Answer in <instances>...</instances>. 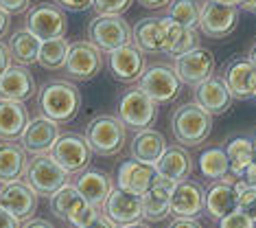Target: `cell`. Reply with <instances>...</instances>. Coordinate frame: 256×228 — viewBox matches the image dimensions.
I'll return each mask as SVG.
<instances>
[{"instance_id": "25", "label": "cell", "mask_w": 256, "mask_h": 228, "mask_svg": "<svg viewBox=\"0 0 256 228\" xmlns=\"http://www.w3.org/2000/svg\"><path fill=\"white\" fill-rule=\"evenodd\" d=\"M156 171L162 180H168V182H182V180L190 178L193 173V156L188 154V149L182 147V145H171L164 149V154L156 165Z\"/></svg>"}, {"instance_id": "3", "label": "cell", "mask_w": 256, "mask_h": 228, "mask_svg": "<svg viewBox=\"0 0 256 228\" xmlns=\"http://www.w3.org/2000/svg\"><path fill=\"white\" fill-rule=\"evenodd\" d=\"M22 180H24L38 195L50 197L53 193L60 191L62 186L68 184L70 173H68L64 167L57 165L53 158H50V154H44V156L28 158Z\"/></svg>"}, {"instance_id": "33", "label": "cell", "mask_w": 256, "mask_h": 228, "mask_svg": "<svg viewBox=\"0 0 256 228\" xmlns=\"http://www.w3.org/2000/svg\"><path fill=\"white\" fill-rule=\"evenodd\" d=\"M197 167H200L202 175L210 182H219V180H226L230 173V162L228 156H226V149L221 147H210L200 154V160H197Z\"/></svg>"}, {"instance_id": "35", "label": "cell", "mask_w": 256, "mask_h": 228, "mask_svg": "<svg viewBox=\"0 0 256 228\" xmlns=\"http://www.w3.org/2000/svg\"><path fill=\"white\" fill-rule=\"evenodd\" d=\"M200 0H171L166 5V16L186 29H197L200 27Z\"/></svg>"}, {"instance_id": "42", "label": "cell", "mask_w": 256, "mask_h": 228, "mask_svg": "<svg viewBox=\"0 0 256 228\" xmlns=\"http://www.w3.org/2000/svg\"><path fill=\"white\" fill-rule=\"evenodd\" d=\"M166 228H204L195 217H176Z\"/></svg>"}, {"instance_id": "39", "label": "cell", "mask_w": 256, "mask_h": 228, "mask_svg": "<svg viewBox=\"0 0 256 228\" xmlns=\"http://www.w3.org/2000/svg\"><path fill=\"white\" fill-rule=\"evenodd\" d=\"M254 226H256L254 221L248 215H243L238 208L219 219V228H254Z\"/></svg>"}, {"instance_id": "1", "label": "cell", "mask_w": 256, "mask_h": 228, "mask_svg": "<svg viewBox=\"0 0 256 228\" xmlns=\"http://www.w3.org/2000/svg\"><path fill=\"white\" fill-rule=\"evenodd\" d=\"M81 110V92L68 79H53L38 90V112L57 125L70 123Z\"/></svg>"}, {"instance_id": "14", "label": "cell", "mask_w": 256, "mask_h": 228, "mask_svg": "<svg viewBox=\"0 0 256 228\" xmlns=\"http://www.w3.org/2000/svg\"><path fill=\"white\" fill-rule=\"evenodd\" d=\"M60 136H62L60 125L40 114L26 123L24 132L20 134V145L24 147L26 154L44 156V154H50V149H53V145L57 143Z\"/></svg>"}, {"instance_id": "9", "label": "cell", "mask_w": 256, "mask_h": 228, "mask_svg": "<svg viewBox=\"0 0 256 228\" xmlns=\"http://www.w3.org/2000/svg\"><path fill=\"white\" fill-rule=\"evenodd\" d=\"M180 86H182V81L171 64H154L138 79V88L154 103H168L171 99H176Z\"/></svg>"}, {"instance_id": "49", "label": "cell", "mask_w": 256, "mask_h": 228, "mask_svg": "<svg viewBox=\"0 0 256 228\" xmlns=\"http://www.w3.org/2000/svg\"><path fill=\"white\" fill-rule=\"evenodd\" d=\"M136 3L144 9H164L171 0H136Z\"/></svg>"}, {"instance_id": "24", "label": "cell", "mask_w": 256, "mask_h": 228, "mask_svg": "<svg viewBox=\"0 0 256 228\" xmlns=\"http://www.w3.org/2000/svg\"><path fill=\"white\" fill-rule=\"evenodd\" d=\"M36 95V79L31 70L20 64H11L0 77V99L24 103Z\"/></svg>"}, {"instance_id": "21", "label": "cell", "mask_w": 256, "mask_h": 228, "mask_svg": "<svg viewBox=\"0 0 256 228\" xmlns=\"http://www.w3.org/2000/svg\"><path fill=\"white\" fill-rule=\"evenodd\" d=\"M160 38H162V53H166L173 60L200 46L197 29H186L178 25L176 20H171L168 16L160 18Z\"/></svg>"}, {"instance_id": "46", "label": "cell", "mask_w": 256, "mask_h": 228, "mask_svg": "<svg viewBox=\"0 0 256 228\" xmlns=\"http://www.w3.org/2000/svg\"><path fill=\"white\" fill-rule=\"evenodd\" d=\"M20 228H55L53 224H50L48 219H40V217H36V219H24V224H22Z\"/></svg>"}, {"instance_id": "50", "label": "cell", "mask_w": 256, "mask_h": 228, "mask_svg": "<svg viewBox=\"0 0 256 228\" xmlns=\"http://www.w3.org/2000/svg\"><path fill=\"white\" fill-rule=\"evenodd\" d=\"M238 7L246 9V11H252V14H256V0H238Z\"/></svg>"}, {"instance_id": "36", "label": "cell", "mask_w": 256, "mask_h": 228, "mask_svg": "<svg viewBox=\"0 0 256 228\" xmlns=\"http://www.w3.org/2000/svg\"><path fill=\"white\" fill-rule=\"evenodd\" d=\"M66 53H68V42L64 38L42 42L38 53V64L46 70H60L66 64Z\"/></svg>"}, {"instance_id": "37", "label": "cell", "mask_w": 256, "mask_h": 228, "mask_svg": "<svg viewBox=\"0 0 256 228\" xmlns=\"http://www.w3.org/2000/svg\"><path fill=\"white\" fill-rule=\"evenodd\" d=\"M134 0H92V7L98 16H123Z\"/></svg>"}, {"instance_id": "48", "label": "cell", "mask_w": 256, "mask_h": 228, "mask_svg": "<svg viewBox=\"0 0 256 228\" xmlns=\"http://www.w3.org/2000/svg\"><path fill=\"white\" fill-rule=\"evenodd\" d=\"M243 180H246L248 186H254V189H256V158L252 160V165L246 169V173H243Z\"/></svg>"}, {"instance_id": "45", "label": "cell", "mask_w": 256, "mask_h": 228, "mask_svg": "<svg viewBox=\"0 0 256 228\" xmlns=\"http://www.w3.org/2000/svg\"><path fill=\"white\" fill-rule=\"evenodd\" d=\"M84 228H116V226H114L112 221H110V219H108V217H106V215H103V213H98L96 217L92 219L88 226H84Z\"/></svg>"}, {"instance_id": "38", "label": "cell", "mask_w": 256, "mask_h": 228, "mask_svg": "<svg viewBox=\"0 0 256 228\" xmlns=\"http://www.w3.org/2000/svg\"><path fill=\"white\" fill-rule=\"evenodd\" d=\"M236 208L241 210L243 215H248V217L256 224V189L254 186H246V189L238 191Z\"/></svg>"}, {"instance_id": "18", "label": "cell", "mask_w": 256, "mask_h": 228, "mask_svg": "<svg viewBox=\"0 0 256 228\" xmlns=\"http://www.w3.org/2000/svg\"><path fill=\"white\" fill-rule=\"evenodd\" d=\"M108 68L116 81H120V84H134L147 70L144 53H140L134 44H125L120 49L108 53Z\"/></svg>"}, {"instance_id": "27", "label": "cell", "mask_w": 256, "mask_h": 228, "mask_svg": "<svg viewBox=\"0 0 256 228\" xmlns=\"http://www.w3.org/2000/svg\"><path fill=\"white\" fill-rule=\"evenodd\" d=\"M164 149H166V140L158 130H154V127L136 132V136L132 138V145H130L134 160L144 162V165H154V167L158 165Z\"/></svg>"}, {"instance_id": "2", "label": "cell", "mask_w": 256, "mask_h": 228, "mask_svg": "<svg viewBox=\"0 0 256 228\" xmlns=\"http://www.w3.org/2000/svg\"><path fill=\"white\" fill-rule=\"evenodd\" d=\"M171 132L182 147H200L212 132V114H208L195 101L182 103L171 114Z\"/></svg>"}, {"instance_id": "55", "label": "cell", "mask_w": 256, "mask_h": 228, "mask_svg": "<svg viewBox=\"0 0 256 228\" xmlns=\"http://www.w3.org/2000/svg\"><path fill=\"white\" fill-rule=\"evenodd\" d=\"M254 99H256V92H254Z\"/></svg>"}, {"instance_id": "12", "label": "cell", "mask_w": 256, "mask_h": 228, "mask_svg": "<svg viewBox=\"0 0 256 228\" xmlns=\"http://www.w3.org/2000/svg\"><path fill=\"white\" fill-rule=\"evenodd\" d=\"M238 25V7L221 5L214 0H204L200 9V29L206 38L224 40Z\"/></svg>"}, {"instance_id": "29", "label": "cell", "mask_w": 256, "mask_h": 228, "mask_svg": "<svg viewBox=\"0 0 256 228\" xmlns=\"http://www.w3.org/2000/svg\"><path fill=\"white\" fill-rule=\"evenodd\" d=\"M171 189H173V182L160 178L147 193H142V217L144 219L160 221L171 215Z\"/></svg>"}, {"instance_id": "44", "label": "cell", "mask_w": 256, "mask_h": 228, "mask_svg": "<svg viewBox=\"0 0 256 228\" xmlns=\"http://www.w3.org/2000/svg\"><path fill=\"white\" fill-rule=\"evenodd\" d=\"M11 55H9V49H7V44H2L0 42V77L4 75V70H7L11 66Z\"/></svg>"}, {"instance_id": "11", "label": "cell", "mask_w": 256, "mask_h": 228, "mask_svg": "<svg viewBox=\"0 0 256 228\" xmlns=\"http://www.w3.org/2000/svg\"><path fill=\"white\" fill-rule=\"evenodd\" d=\"M64 68H66L70 79H77V81L94 79L103 70V53L96 46H92L88 40L72 42V44H68Z\"/></svg>"}, {"instance_id": "7", "label": "cell", "mask_w": 256, "mask_h": 228, "mask_svg": "<svg viewBox=\"0 0 256 228\" xmlns=\"http://www.w3.org/2000/svg\"><path fill=\"white\" fill-rule=\"evenodd\" d=\"M24 29L36 35L40 42L66 38L68 31L66 11L60 9L55 3H38L36 7L28 9Z\"/></svg>"}, {"instance_id": "16", "label": "cell", "mask_w": 256, "mask_h": 228, "mask_svg": "<svg viewBox=\"0 0 256 228\" xmlns=\"http://www.w3.org/2000/svg\"><path fill=\"white\" fill-rule=\"evenodd\" d=\"M221 79H224L226 88L230 90L232 99H238V101L254 99L256 68L252 66V62L248 60V55H238L226 64L224 73H221Z\"/></svg>"}, {"instance_id": "5", "label": "cell", "mask_w": 256, "mask_h": 228, "mask_svg": "<svg viewBox=\"0 0 256 228\" xmlns=\"http://www.w3.org/2000/svg\"><path fill=\"white\" fill-rule=\"evenodd\" d=\"M125 132L127 127L120 123L116 116H96L94 121H90L88 130H86V140H88L92 154L110 158L116 156L125 145Z\"/></svg>"}, {"instance_id": "4", "label": "cell", "mask_w": 256, "mask_h": 228, "mask_svg": "<svg viewBox=\"0 0 256 228\" xmlns=\"http://www.w3.org/2000/svg\"><path fill=\"white\" fill-rule=\"evenodd\" d=\"M50 213L64 221H70L74 228H84V226H88L101 210H98V206H94V204L86 202L84 197H81V193L68 182L66 186H62L60 191L50 195Z\"/></svg>"}, {"instance_id": "13", "label": "cell", "mask_w": 256, "mask_h": 228, "mask_svg": "<svg viewBox=\"0 0 256 228\" xmlns=\"http://www.w3.org/2000/svg\"><path fill=\"white\" fill-rule=\"evenodd\" d=\"M101 213L112 221L116 228L132 226L142 219V195L123 191V189H112L110 197L103 202Z\"/></svg>"}, {"instance_id": "31", "label": "cell", "mask_w": 256, "mask_h": 228, "mask_svg": "<svg viewBox=\"0 0 256 228\" xmlns=\"http://www.w3.org/2000/svg\"><path fill=\"white\" fill-rule=\"evenodd\" d=\"M132 44L140 53H162V38H160V18H140L132 27Z\"/></svg>"}, {"instance_id": "17", "label": "cell", "mask_w": 256, "mask_h": 228, "mask_svg": "<svg viewBox=\"0 0 256 228\" xmlns=\"http://www.w3.org/2000/svg\"><path fill=\"white\" fill-rule=\"evenodd\" d=\"M38 193L28 186L24 180L0 184V206L9 210L16 219H31L38 210Z\"/></svg>"}, {"instance_id": "26", "label": "cell", "mask_w": 256, "mask_h": 228, "mask_svg": "<svg viewBox=\"0 0 256 228\" xmlns=\"http://www.w3.org/2000/svg\"><path fill=\"white\" fill-rule=\"evenodd\" d=\"M236 202H238V193L234 184L230 180H219L204 195V210H206L208 217L219 221L221 217L230 215L232 210H236Z\"/></svg>"}, {"instance_id": "34", "label": "cell", "mask_w": 256, "mask_h": 228, "mask_svg": "<svg viewBox=\"0 0 256 228\" xmlns=\"http://www.w3.org/2000/svg\"><path fill=\"white\" fill-rule=\"evenodd\" d=\"M226 156H228V162H230V173H234L236 178H243L246 169L254 160V149H252L250 138L248 136L232 138L228 143V147H226Z\"/></svg>"}, {"instance_id": "23", "label": "cell", "mask_w": 256, "mask_h": 228, "mask_svg": "<svg viewBox=\"0 0 256 228\" xmlns=\"http://www.w3.org/2000/svg\"><path fill=\"white\" fill-rule=\"evenodd\" d=\"M193 101L204 108L208 114H226L232 105V95L230 90L226 88L224 79L221 77H208L206 81L195 86V92H193Z\"/></svg>"}, {"instance_id": "22", "label": "cell", "mask_w": 256, "mask_h": 228, "mask_svg": "<svg viewBox=\"0 0 256 228\" xmlns=\"http://www.w3.org/2000/svg\"><path fill=\"white\" fill-rule=\"evenodd\" d=\"M158 180H160V175L154 165H144V162H138L134 158L120 162L118 171H116V186L123 191L136 193V195L147 193Z\"/></svg>"}, {"instance_id": "6", "label": "cell", "mask_w": 256, "mask_h": 228, "mask_svg": "<svg viewBox=\"0 0 256 228\" xmlns=\"http://www.w3.org/2000/svg\"><path fill=\"white\" fill-rule=\"evenodd\" d=\"M88 42L101 53H112L132 44V27L123 16H96L88 25Z\"/></svg>"}, {"instance_id": "41", "label": "cell", "mask_w": 256, "mask_h": 228, "mask_svg": "<svg viewBox=\"0 0 256 228\" xmlns=\"http://www.w3.org/2000/svg\"><path fill=\"white\" fill-rule=\"evenodd\" d=\"M0 9H4L7 14H24L26 9H31V0H0Z\"/></svg>"}, {"instance_id": "32", "label": "cell", "mask_w": 256, "mask_h": 228, "mask_svg": "<svg viewBox=\"0 0 256 228\" xmlns=\"http://www.w3.org/2000/svg\"><path fill=\"white\" fill-rule=\"evenodd\" d=\"M40 40L26 29H18L16 33H11L7 49L11 55V62L20 64V66H31L38 64V53H40Z\"/></svg>"}, {"instance_id": "8", "label": "cell", "mask_w": 256, "mask_h": 228, "mask_svg": "<svg viewBox=\"0 0 256 228\" xmlns=\"http://www.w3.org/2000/svg\"><path fill=\"white\" fill-rule=\"evenodd\" d=\"M158 116V103H154L140 88H130L118 101V119L127 130H147Z\"/></svg>"}, {"instance_id": "52", "label": "cell", "mask_w": 256, "mask_h": 228, "mask_svg": "<svg viewBox=\"0 0 256 228\" xmlns=\"http://www.w3.org/2000/svg\"><path fill=\"white\" fill-rule=\"evenodd\" d=\"M214 3H221V5H230V7H238V0H214Z\"/></svg>"}, {"instance_id": "51", "label": "cell", "mask_w": 256, "mask_h": 228, "mask_svg": "<svg viewBox=\"0 0 256 228\" xmlns=\"http://www.w3.org/2000/svg\"><path fill=\"white\" fill-rule=\"evenodd\" d=\"M248 60L252 62V66L256 68V42H254L252 46H250V51H248Z\"/></svg>"}, {"instance_id": "15", "label": "cell", "mask_w": 256, "mask_h": 228, "mask_svg": "<svg viewBox=\"0 0 256 228\" xmlns=\"http://www.w3.org/2000/svg\"><path fill=\"white\" fill-rule=\"evenodd\" d=\"M173 68H176V73H178V77L182 84L197 86V84H202V81H206L208 77L214 75V55L210 53V49L197 46V49L176 57Z\"/></svg>"}, {"instance_id": "10", "label": "cell", "mask_w": 256, "mask_h": 228, "mask_svg": "<svg viewBox=\"0 0 256 228\" xmlns=\"http://www.w3.org/2000/svg\"><path fill=\"white\" fill-rule=\"evenodd\" d=\"M50 158L60 167H64L68 173H77L81 169L90 167L92 160V149L86 140L84 134L77 132H66L57 138V143L50 149Z\"/></svg>"}, {"instance_id": "40", "label": "cell", "mask_w": 256, "mask_h": 228, "mask_svg": "<svg viewBox=\"0 0 256 228\" xmlns=\"http://www.w3.org/2000/svg\"><path fill=\"white\" fill-rule=\"evenodd\" d=\"M60 9L64 11H74V14H79V11H86L88 7H92V0H53Z\"/></svg>"}, {"instance_id": "28", "label": "cell", "mask_w": 256, "mask_h": 228, "mask_svg": "<svg viewBox=\"0 0 256 228\" xmlns=\"http://www.w3.org/2000/svg\"><path fill=\"white\" fill-rule=\"evenodd\" d=\"M26 151L16 140H0V184L22 180L26 169Z\"/></svg>"}, {"instance_id": "30", "label": "cell", "mask_w": 256, "mask_h": 228, "mask_svg": "<svg viewBox=\"0 0 256 228\" xmlns=\"http://www.w3.org/2000/svg\"><path fill=\"white\" fill-rule=\"evenodd\" d=\"M28 121H31V116H28L24 103L0 99V138L2 140L20 138Z\"/></svg>"}, {"instance_id": "19", "label": "cell", "mask_w": 256, "mask_h": 228, "mask_svg": "<svg viewBox=\"0 0 256 228\" xmlns=\"http://www.w3.org/2000/svg\"><path fill=\"white\" fill-rule=\"evenodd\" d=\"M70 184L81 193V197H84L86 202L94 204L98 208L103 206V202L108 200L110 193L114 189L112 175L101 171V169H94V167H86V169H81V171H77Z\"/></svg>"}, {"instance_id": "43", "label": "cell", "mask_w": 256, "mask_h": 228, "mask_svg": "<svg viewBox=\"0 0 256 228\" xmlns=\"http://www.w3.org/2000/svg\"><path fill=\"white\" fill-rule=\"evenodd\" d=\"M0 228H20V219H16L9 210L0 206Z\"/></svg>"}, {"instance_id": "54", "label": "cell", "mask_w": 256, "mask_h": 228, "mask_svg": "<svg viewBox=\"0 0 256 228\" xmlns=\"http://www.w3.org/2000/svg\"><path fill=\"white\" fill-rule=\"evenodd\" d=\"M250 143H252V149H254V158H256V130L252 134V138H250Z\"/></svg>"}, {"instance_id": "20", "label": "cell", "mask_w": 256, "mask_h": 228, "mask_svg": "<svg viewBox=\"0 0 256 228\" xmlns=\"http://www.w3.org/2000/svg\"><path fill=\"white\" fill-rule=\"evenodd\" d=\"M206 189L193 178L176 182L171 189V215L173 217H200L204 213Z\"/></svg>"}, {"instance_id": "53", "label": "cell", "mask_w": 256, "mask_h": 228, "mask_svg": "<svg viewBox=\"0 0 256 228\" xmlns=\"http://www.w3.org/2000/svg\"><path fill=\"white\" fill-rule=\"evenodd\" d=\"M123 228H151L149 224H142V221H136V224H132V226H123Z\"/></svg>"}, {"instance_id": "47", "label": "cell", "mask_w": 256, "mask_h": 228, "mask_svg": "<svg viewBox=\"0 0 256 228\" xmlns=\"http://www.w3.org/2000/svg\"><path fill=\"white\" fill-rule=\"evenodd\" d=\"M9 27H11V16L4 9H0V40L9 33Z\"/></svg>"}]
</instances>
